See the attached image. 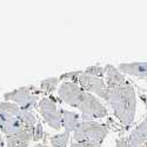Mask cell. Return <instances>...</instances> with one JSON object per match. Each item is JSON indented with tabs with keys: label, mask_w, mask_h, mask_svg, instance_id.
Returning <instances> with one entry per match:
<instances>
[{
	"label": "cell",
	"mask_w": 147,
	"mask_h": 147,
	"mask_svg": "<svg viewBox=\"0 0 147 147\" xmlns=\"http://www.w3.org/2000/svg\"><path fill=\"white\" fill-rule=\"evenodd\" d=\"M78 85L87 93L95 94L100 96L101 99L107 101V95H108V90L106 86V82L104 81L102 78L93 77L90 74H86L84 71L78 78Z\"/></svg>",
	"instance_id": "6"
},
{
	"label": "cell",
	"mask_w": 147,
	"mask_h": 147,
	"mask_svg": "<svg viewBox=\"0 0 147 147\" xmlns=\"http://www.w3.org/2000/svg\"><path fill=\"white\" fill-rule=\"evenodd\" d=\"M118 69L122 74H128L132 77H137L140 79L147 78V63H129L120 64Z\"/></svg>",
	"instance_id": "9"
},
{
	"label": "cell",
	"mask_w": 147,
	"mask_h": 147,
	"mask_svg": "<svg viewBox=\"0 0 147 147\" xmlns=\"http://www.w3.org/2000/svg\"><path fill=\"white\" fill-rule=\"evenodd\" d=\"M84 94L85 91L76 82L64 81L58 88V95L60 99L74 108L80 107L84 99Z\"/></svg>",
	"instance_id": "7"
},
{
	"label": "cell",
	"mask_w": 147,
	"mask_h": 147,
	"mask_svg": "<svg viewBox=\"0 0 147 147\" xmlns=\"http://www.w3.org/2000/svg\"><path fill=\"white\" fill-rule=\"evenodd\" d=\"M105 76H106V86L107 90H113L118 87H122L129 84V81L125 78V76L114 66L106 65L105 66Z\"/></svg>",
	"instance_id": "8"
},
{
	"label": "cell",
	"mask_w": 147,
	"mask_h": 147,
	"mask_svg": "<svg viewBox=\"0 0 147 147\" xmlns=\"http://www.w3.org/2000/svg\"><path fill=\"white\" fill-rule=\"evenodd\" d=\"M20 111V108L8 101H0V131L9 120L13 119Z\"/></svg>",
	"instance_id": "10"
},
{
	"label": "cell",
	"mask_w": 147,
	"mask_h": 147,
	"mask_svg": "<svg viewBox=\"0 0 147 147\" xmlns=\"http://www.w3.org/2000/svg\"><path fill=\"white\" fill-rule=\"evenodd\" d=\"M82 121H92L94 119H101L108 115L105 105L94 94L85 92L82 102L79 107Z\"/></svg>",
	"instance_id": "4"
},
{
	"label": "cell",
	"mask_w": 147,
	"mask_h": 147,
	"mask_svg": "<svg viewBox=\"0 0 147 147\" xmlns=\"http://www.w3.org/2000/svg\"><path fill=\"white\" fill-rule=\"evenodd\" d=\"M134 147H144V145H141V146H134Z\"/></svg>",
	"instance_id": "26"
},
{
	"label": "cell",
	"mask_w": 147,
	"mask_h": 147,
	"mask_svg": "<svg viewBox=\"0 0 147 147\" xmlns=\"http://www.w3.org/2000/svg\"><path fill=\"white\" fill-rule=\"evenodd\" d=\"M127 138L132 147L141 146L147 141V118L131 132Z\"/></svg>",
	"instance_id": "11"
},
{
	"label": "cell",
	"mask_w": 147,
	"mask_h": 147,
	"mask_svg": "<svg viewBox=\"0 0 147 147\" xmlns=\"http://www.w3.org/2000/svg\"><path fill=\"white\" fill-rule=\"evenodd\" d=\"M33 147H45V146H44L42 144H36V145H35V146H33Z\"/></svg>",
	"instance_id": "24"
},
{
	"label": "cell",
	"mask_w": 147,
	"mask_h": 147,
	"mask_svg": "<svg viewBox=\"0 0 147 147\" xmlns=\"http://www.w3.org/2000/svg\"><path fill=\"white\" fill-rule=\"evenodd\" d=\"M81 122H82V119L79 114L63 109V127L65 128L66 132L74 133L81 125Z\"/></svg>",
	"instance_id": "13"
},
{
	"label": "cell",
	"mask_w": 147,
	"mask_h": 147,
	"mask_svg": "<svg viewBox=\"0 0 147 147\" xmlns=\"http://www.w3.org/2000/svg\"><path fill=\"white\" fill-rule=\"evenodd\" d=\"M45 147H46V146H45Z\"/></svg>",
	"instance_id": "27"
},
{
	"label": "cell",
	"mask_w": 147,
	"mask_h": 147,
	"mask_svg": "<svg viewBox=\"0 0 147 147\" xmlns=\"http://www.w3.org/2000/svg\"><path fill=\"white\" fill-rule=\"evenodd\" d=\"M60 82L59 77H53V78H48L46 80H42L40 82V92L44 94H51L55 91L58 87V85Z\"/></svg>",
	"instance_id": "15"
},
{
	"label": "cell",
	"mask_w": 147,
	"mask_h": 147,
	"mask_svg": "<svg viewBox=\"0 0 147 147\" xmlns=\"http://www.w3.org/2000/svg\"><path fill=\"white\" fill-rule=\"evenodd\" d=\"M40 88H36L35 86L31 85V86L26 87H20L14 91H11L5 93L4 99L5 101H12L16 104L20 109H31L36 106V102L39 100V94H40Z\"/></svg>",
	"instance_id": "3"
},
{
	"label": "cell",
	"mask_w": 147,
	"mask_h": 147,
	"mask_svg": "<svg viewBox=\"0 0 147 147\" xmlns=\"http://www.w3.org/2000/svg\"><path fill=\"white\" fill-rule=\"evenodd\" d=\"M84 72L86 73V74H90V76H93V77L102 78L105 76V67H101V66H91V67H87Z\"/></svg>",
	"instance_id": "17"
},
{
	"label": "cell",
	"mask_w": 147,
	"mask_h": 147,
	"mask_svg": "<svg viewBox=\"0 0 147 147\" xmlns=\"http://www.w3.org/2000/svg\"><path fill=\"white\" fill-rule=\"evenodd\" d=\"M38 107L48 126L57 131L63 127V108H58L53 98L44 96L41 100H39Z\"/></svg>",
	"instance_id": "5"
},
{
	"label": "cell",
	"mask_w": 147,
	"mask_h": 147,
	"mask_svg": "<svg viewBox=\"0 0 147 147\" xmlns=\"http://www.w3.org/2000/svg\"><path fill=\"white\" fill-rule=\"evenodd\" d=\"M69 137H71V133L68 132H63V133H59L57 136H53L50 138L51 145L53 147H66L68 141H69Z\"/></svg>",
	"instance_id": "16"
},
{
	"label": "cell",
	"mask_w": 147,
	"mask_h": 147,
	"mask_svg": "<svg viewBox=\"0 0 147 147\" xmlns=\"http://www.w3.org/2000/svg\"><path fill=\"white\" fill-rule=\"evenodd\" d=\"M0 147H4V140L1 137V133H0Z\"/></svg>",
	"instance_id": "23"
},
{
	"label": "cell",
	"mask_w": 147,
	"mask_h": 147,
	"mask_svg": "<svg viewBox=\"0 0 147 147\" xmlns=\"http://www.w3.org/2000/svg\"><path fill=\"white\" fill-rule=\"evenodd\" d=\"M109 132V127L106 124L96 121H82L79 128L73 133V141L84 142L90 141L96 145H102L105 138Z\"/></svg>",
	"instance_id": "2"
},
{
	"label": "cell",
	"mask_w": 147,
	"mask_h": 147,
	"mask_svg": "<svg viewBox=\"0 0 147 147\" xmlns=\"http://www.w3.org/2000/svg\"><path fill=\"white\" fill-rule=\"evenodd\" d=\"M45 137V132H44V128H42V125L41 122H38L34 128H33V132H32V140L33 141H40L42 140Z\"/></svg>",
	"instance_id": "18"
},
{
	"label": "cell",
	"mask_w": 147,
	"mask_h": 147,
	"mask_svg": "<svg viewBox=\"0 0 147 147\" xmlns=\"http://www.w3.org/2000/svg\"><path fill=\"white\" fill-rule=\"evenodd\" d=\"M18 118L25 124L26 127L33 129L34 126L38 124V119L34 115V113L32 111H28V109H20L18 113Z\"/></svg>",
	"instance_id": "14"
},
{
	"label": "cell",
	"mask_w": 147,
	"mask_h": 147,
	"mask_svg": "<svg viewBox=\"0 0 147 147\" xmlns=\"http://www.w3.org/2000/svg\"><path fill=\"white\" fill-rule=\"evenodd\" d=\"M69 147H101V145H96L90 141H84V142H76V141H72Z\"/></svg>",
	"instance_id": "20"
},
{
	"label": "cell",
	"mask_w": 147,
	"mask_h": 147,
	"mask_svg": "<svg viewBox=\"0 0 147 147\" xmlns=\"http://www.w3.org/2000/svg\"><path fill=\"white\" fill-rule=\"evenodd\" d=\"M144 147H147V141H146V142L144 144Z\"/></svg>",
	"instance_id": "25"
},
{
	"label": "cell",
	"mask_w": 147,
	"mask_h": 147,
	"mask_svg": "<svg viewBox=\"0 0 147 147\" xmlns=\"http://www.w3.org/2000/svg\"><path fill=\"white\" fill-rule=\"evenodd\" d=\"M82 73V71H76V72H69V73H64L59 77L60 80H65L69 82H78V78Z\"/></svg>",
	"instance_id": "19"
},
{
	"label": "cell",
	"mask_w": 147,
	"mask_h": 147,
	"mask_svg": "<svg viewBox=\"0 0 147 147\" xmlns=\"http://www.w3.org/2000/svg\"><path fill=\"white\" fill-rule=\"evenodd\" d=\"M107 102L111 105L115 117L122 125L129 126L134 121L137 96L131 82L122 87L108 90Z\"/></svg>",
	"instance_id": "1"
},
{
	"label": "cell",
	"mask_w": 147,
	"mask_h": 147,
	"mask_svg": "<svg viewBox=\"0 0 147 147\" xmlns=\"http://www.w3.org/2000/svg\"><path fill=\"white\" fill-rule=\"evenodd\" d=\"M32 132L33 129L26 128L14 136L6 138L7 147H27L32 141Z\"/></svg>",
	"instance_id": "12"
},
{
	"label": "cell",
	"mask_w": 147,
	"mask_h": 147,
	"mask_svg": "<svg viewBox=\"0 0 147 147\" xmlns=\"http://www.w3.org/2000/svg\"><path fill=\"white\" fill-rule=\"evenodd\" d=\"M141 99H142V101L145 102V105L147 107V95H141Z\"/></svg>",
	"instance_id": "22"
},
{
	"label": "cell",
	"mask_w": 147,
	"mask_h": 147,
	"mask_svg": "<svg viewBox=\"0 0 147 147\" xmlns=\"http://www.w3.org/2000/svg\"><path fill=\"white\" fill-rule=\"evenodd\" d=\"M115 147H132V146H131V144L128 141V138L122 137V138H120V139L117 140Z\"/></svg>",
	"instance_id": "21"
}]
</instances>
